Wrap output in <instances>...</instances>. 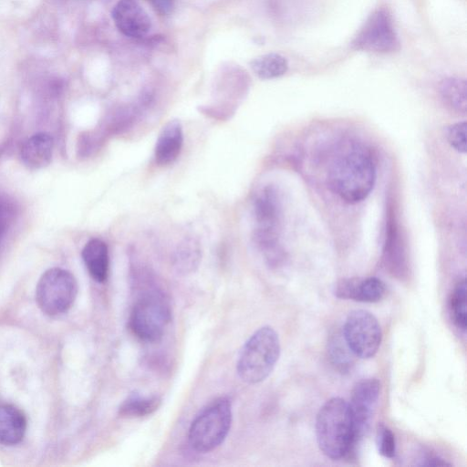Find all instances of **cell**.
Masks as SVG:
<instances>
[{"label":"cell","instance_id":"6da1fadb","mask_svg":"<svg viewBox=\"0 0 467 467\" xmlns=\"http://www.w3.org/2000/svg\"><path fill=\"white\" fill-rule=\"evenodd\" d=\"M376 162L371 150L350 140L336 151L327 170L329 188L343 201L356 203L371 192L376 181Z\"/></svg>","mask_w":467,"mask_h":467},{"label":"cell","instance_id":"7a4b0ae2","mask_svg":"<svg viewBox=\"0 0 467 467\" xmlns=\"http://www.w3.org/2000/svg\"><path fill=\"white\" fill-rule=\"evenodd\" d=\"M315 429L320 451L332 460L344 458L355 446L348 403L342 398L325 402L317 414Z\"/></svg>","mask_w":467,"mask_h":467},{"label":"cell","instance_id":"3957f363","mask_svg":"<svg viewBox=\"0 0 467 467\" xmlns=\"http://www.w3.org/2000/svg\"><path fill=\"white\" fill-rule=\"evenodd\" d=\"M282 217V202L277 189L274 185L265 186L254 202L253 240L272 266H277L285 259L280 244Z\"/></svg>","mask_w":467,"mask_h":467},{"label":"cell","instance_id":"277c9868","mask_svg":"<svg viewBox=\"0 0 467 467\" xmlns=\"http://www.w3.org/2000/svg\"><path fill=\"white\" fill-rule=\"evenodd\" d=\"M280 351L275 330L269 326L258 328L240 352L236 370L241 379L249 384L265 380L275 368Z\"/></svg>","mask_w":467,"mask_h":467},{"label":"cell","instance_id":"5b68a950","mask_svg":"<svg viewBox=\"0 0 467 467\" xmlns=\"http://www.w3.org/2000/svg\"><path fill=\"white\" fill-rule=\"evenodd\" d=\"M232 403L221 397L206 406L192 420L188 433L191 447L206 453L219 447L231 429Z\"/></svg>","mask_w":467,"mask_h":467},{"label":"cell","instance_id":"8992f818","mask_svg":"<svg viewBox=\"0 0 467 467\" xmlns=\"http://www.w3.org/2000/svg\"><path fill=\"white\" fill-rule=\"evenodd\" d=\"M78 294V283L67 270L54 267L47 270L36 287L38 307L48 316L66 313L73 305Z\"/></svg>","mask_w":467,"mask_h":467},{"label":"cell","instance_id":"52a82bcc","mask_svg":"<svg viewBox=\"0 0 467 467\" xmlns=\"http://www.w3.org/2000/svg\"><path fill=\"white\" fill-rule=\"evenodd\" d=\"M170 318L167 302L160 293L152 291L135 303L129 324L137 337L153 343L161 339Z\"/></svg>","mask_w":467,"mask_h":467},{"label":"cell","instance_id":"ba28073f","mask_svg":"<svg viewBox=\"0 0 467 467\" xmlns=\"http://www.w3.org/2000/svg\"><path fill=\"white\" fill-rule=\"evenodd\" d=\"M342 336L352 354L366 359L376 355L382 337L378 319L364 309L348 313L343 325Z\"/></svg>","mask_w":467,"mask_h":467},{"label":"cell","instance_id":"9c48e42d","mask_svg":"<svg viewBox=\"0 0 467 467\" xmlns=\"http://www.w3.org/2000/svg\"><path fill=\"white\" fill-rule=\"evenodd\" d=\"M358 50L386 54L399 48V39L390 15L385 9L374 11L352 41Z\"/></svg>","mask_w":467,"mask_h":467},{"label":"cell","instance_id":"30bf717a","mask_svg":"<svg viewBox=\"0 0 467 467\" xmlns=\"http://www.w3.org/2000/svg\"><path fill=\"white\" fill-rule=\"evenodd\" d=\"M380 392V382L375 378L362 379L352 389L348 403L355 443L368 430Z\"/></svg>","mask_w":467,"mask_h":467},{"label":"cell","instance_id":"8fae6325","mask_svg":"<svg viewBox=\"0 0 467 467\" xmlns=\"http://www.w3.org/2000/svg\"><path fill=\"white\" fill-rule=\"evenodd\" d=\"M111 16L117 28L130 37H143L151 28V20L138 0H119Z\"/></svg>","mask_w":467,"mask_h":467},{"label":"cell","instance_id":"7c38bea8","mask_svg":"<svg viewBox=\"0 0 467 467\" xmlns=\"http://www.w3.org/2000/svg\"><path fill=\"white\" fill-rule=\"evenodd\" d=\"M386 293L385 284L372 276L366 279H342L337 283L334 295L342 299L358 302L376 303L380 301Z\"/></svg>","mask_w":467,"mask_h":467},{"label":"cell","instance_id":"4fadbf2b","mask_svg":"<svg viewBox=\"0 0 467 467\" xmlns=\"http://www.w3.org/2000/svg\"><path fill=\"white\" fill-rule=\"evenodd\" d=\"M183 146L182 125L178 119L169 120L161 129L154 148L155 162L159 166L173 163Z\"/></svg>","mask_w":467,"mask_h":467},{"label":"cell","instance_id":"5bb4252c","mask_svg":"<svg viewBox=\"0 0 467 467\" xmlns=\"http://www.w3.org/2000/svg\"><path fill=\"white\" fill-rule=\"evenodd\" d=\"M53 149L54 140L51 135L47 132H39L24 142L20 157L28 169H42L51 162Z\"/></svg>","mask_w":467,"mask_h":467},{"label":"cell","instance_id":"9a60e30c","mask_svg":"<svg viewBox=\"0 0 467 467\" xmlns=\"http://www.w3.org/2000/svg\"><path fill=\"white\" fill-rule=\"evenodd\" d=\"M26 431L24 412L12 404H0V444L12 446L19 443Z\"/></svg>","mask_w":467,"mask_h":467},{"label":"cell","instance_id":"2e32d148","mask_svg":"<svg viewBox=\"0 0 467 467\" xmlns=\"http://www.w3.org/2000/svg\"><path fill=\"white\" fill-rule=\"evenodd\" d=\"M83 262L90 276L98 283H103L109 274V249L99 238L90 239L81 252Z\"/></svg>","mask_w":467,"mask_h":467},{"label":"cell","instance_id":"e0dca14e","mask_svg":"<svg viewBox=\"0 0 467 467\" xmlns=\"http://www.w3.org/2000/svg\"><path fill=\"white\" fill-rule=\"evenodd\" d=\"M202 258L200 242L192 236L185 237L177 245L172 264L178 273L189 274L193 272L199 265Z\"/></svg>","mask_w":467,"mask_h":467},{"label":"cell","instance_id":"ac0fdd59","mask_svg":"<svg viewBox=\"0 0 467 467\" xmlns=\"http://www.w3.org/2000/svg\"><path fill=\"white\" fill-rule=\"evenodd\" d=\"M161 404V399L159 396L133 393L119 405L118 414L121 418H141L155 412Z\"/></svg>","mask_w":467,"mask_h":467},{"label":"cell","instance_id":"d6986e66","mask_svg":"<svg viewBox=\"0 0 467 467\" xmlns=\"http://www.w3.org/2000/svg\"><path fill=\"white\" fill-rule=\"evenodd\" d=\"M254 73L262 79H273L283 76L288 67L285 57L277 53H268L254 58L250 62Z\"/></svg>","mask_w":467,"mask_h":467},{"label":"cell","instance_id":"ffe728a7","mask_svg":"<svg viewBox=\"0 0 467 467\" xmlns=\"http://www.w3.org/2000/svg\"><path fill=\"white\" fill-rule=\"evenodd\" d=\"M444 102L458 112H466V83L458 78L445 79L441 86Z\"/></svg>","mask_w":467,"mask_h":467},{"label":"cell","instance_id":"44dd1931","mask_svg":"<svg viewBox=\"0 0 467 467\" xmlns=\"http://www.w3.org/2000/svg\"><path fill=\"white\" fill-rule=\"evenodd\" d=\"M450 313L454 326L465 332L467 327L465 278L458 281L451 294Z\"/></svg>","mask_w":467,"mask_h":467},{"label":"cell","instance_id":"7402d4cb","mask_svg":"<svg viewBox=\"0 0 467 467\" xmlns=\"http://www.w3.org/2000/svg\"><path fill=\"white\" fill-rule=\"evenodd\" d=\"M328 352L333 364L340 370H347L352 364V358L350 357L352 352L347 346L342 335H336L330 338Z\"/></svg>","mask_w":467,"mask_h":467},{"label":"cell","instance_id":"603a6c76","mask_svg":"<svg viewBox=\"0 0 467 467\" xmlns=\"http://www.w3.org/2000/svg\"><path fill=\"white\" fill-rule=\"evenodd\" d=\"M376 444L379 453L391 459L396 454V440L393 432L384 424H379L376 431Z\"/></svg>","mask_w":467,"mask_h":467},{"label":"cell","instance_id":"cb8c5ba5","mask_svg":"<svg viewBox=\"0 0 467 467\" xmlns=\"http://www.w3.org/2000/svg\"><path fill=\"white\" fill-rule=\"evenodd\" d=\"M447 140L459 152H466V121L457 122L447 129Z\"/></svg>","mask_w":467,"mask_h":467},{"label":"cell","instance_id":"d4e9b609","mask_svg":"<svg viewBox=\"0 0 467 467\" xmlns=\"http://www.w3.org/2000/svg\"><path fill=\"white\" fill-rule=\"evenodd\" d=\"M161 16H169L172 13L176 0H146Z\"/></svg>","mask_w":467,"mask_h":467},{"label":"cell","instance_id":"484cf974","mask_svg":"<svg viewBox=\"0 0 467 467\" xmlns=\"http://www.w3.org/2000/svg\"><path fill=\"white\" fill-rule=\"evenodd\" d=\"M3 231H4V223L0 217V237L2 235Z\"/></svg>","mask_w":467,"mask_h":467}]
</instances>
